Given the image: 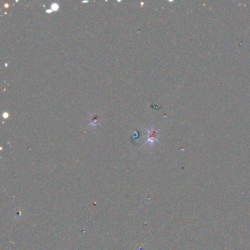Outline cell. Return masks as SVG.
<instances>
[{
	"instance_id": "cell-1",
	"label": "cell",
	"mask_w": 250,
	"mask_h": 250,
	"mask_svg": "<svg viewBox=\"0 0 250 250\" xmlns=\"http://www.w3.org/2000/svg\"><path fill=\"white\" fill-rule=\"evenodd\" d=\"M147 132H148V135H149V139L147 140L146 143H148V142H150V143H153L155 141H157V139H156V136H157V132L155 131V130H151V131H148L147 130Z\"/></svg>"
},
{
	"instance_id": "cell-2",
	"label": "cell",
	"mask_w": 250,
	"mask_h": 250,
	"mask_svg": "<svg viewBox=\"0 0 250 250\" xmlns=\"http://www.w3.org/2000/svg\"><path fill=\"white\" fill-rule=\"evenodd\" d=\"M91 122L90 123L89 125H96L98 124V116L96 115H91Z\"/></svg>"
},
{
	"instance_id": "cell-3",
	"label": "cell",
	"mask_w": 250,
	"mask_h": 250,
	"mask_svg": "<svg viewBox=\"0 0 250 250\" xmlns=\"http://www.w3.org/2000/svg\"><path fill=\"white\" fill-rule=\"evenodd\" d=\"M58 8H59V5H58L57 4L54 3V4L52 5V9H53V10H57Z\"/></svg>"
}]
</instances>
